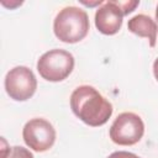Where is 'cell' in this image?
Returning a JSON list of instances; mask_svg holds the SVG:
<instances>
[{
    "mask_svg": "<svg viewBox=\"0 0 158 158\" xmlns=\"http://www.w3.org/2000/svg\"><path fill=\"white\" fill-rule=\"evenodd\" d=\"M4 158H35V157L28 149L21 146H15L9 149V154L5 156Z\"/></svg>",
    "mask_w": 158,
    "mask_h": 158,
    "instance_id": "9",
    "label": "cell"
},
{
    "mask_svg": "<svg viewBox=\"0 0 158 158\" xmlns=\"http://www.w3.org/2000/svg\"><path fill=\"white\" fill-rule=\"evenodd\" d=\"M123 16L125 14L120 7L118 1H105L95 12V26L102 35H115L122 26Z\"/></svg>",
    "mask_w": 158,
    "mask_h": 158,
    "instance_id": "7",
    "label": "cell"
},
{
    "mask_svg": "<svg viewBox=\"0 0 158 158\" xmlns=\"http://www.w3.org/2000/svg\"><path fill=\"white\" fill-rule=\"evenodd\" d=\"M107 158H141L131 152H126V151H118V152H114L111 153Z\"/></svg>",
    "mask_w": 158,
    "mask_h": 158,
    "instance_id": "10",
    "label": "cell"
},
{
    "mask_svg": "<svg viewBox=\"0 0 158 158\" xmlns=\"http://www.w3.org/2000/svg\"><path fill=\"white\" fill-rule=\"evenodd\" d=\"M74 68V57L64 49H51L37 60L40 75L48 81L64 80Z\"/></svg>",
    "mask_w": 158,
    "mask_h": 158,
    "instance_id": "3",
    "label": "cell"
},
{
    "mask_svg": "<svg viewBox=\"0 0 158 158\" xmlns=\"http://www.w3.org/2000/svg\"><path fill=\"white\" fill-rule=\"evenodd\" d=\"M5 89L11 99L25 101L35 94L37 89V79L30 68L17 65L7 72L5 77Z\"/></svg>",
    "mask_w": 158,
    "mask_h": 158,
    "instance_id": "5",
    "label": "cell"
},
{
    "mask_svg": "<svg viewBox=\"0 0 158 158\" xmlns=\"http://www.w3.org/2000/svg\"><path fill=\"white\" fill-rule=\"evenodd\" d=\"M156 21H157V26H158V5H157V9H156Z\"/></svg>",
    "mask_w": 158,
    "mask_h": 158,
    "instance_id": "12",
    "label": "cell"
},
{
    "mask_svg": "<svg viewBox=\"0 0 158 158\" xmlns=\"http://www.w3.org/2000/svg\"><path fill=\"white\" fill-rule=\"evenodd\" d=\"M110 138L120 146H132L137 143L144 133V123L135 112L120 114L110 127Z\"/></svg>",
    "mask_w": 158,
    "mask_h": 158,
    "instance_id": "4",
    "label": "cell"
},
{
    "mask_svg": "<svg viewBox=\"0 0 158 158\" xmlns=\"http://www.w3.org/2000/svg\"><path fill=\"white\" fill-rule=\"evenodd\" d=\"M153 74H154V77L157 79V81H158V58L153 63Z\"/></svg>",
    "mask_w": 158,
    "mask_h": 158,
    "instance_id": "11",
    "label": "cell"
},
{
    "mask_svg": "<svg viewBox=\"0 0 158 158\" xmlns=\"http://www.w3.org/2000/svg\"><path fill=\"white\" fill-rule=\"evenodd\" d=\"M128 31L132 33L139 36V37H146L149 41V46L154 47L157 42V32H158V26L157 22H154L153 19L144 14H139L133 16L132 19L128 20L127 23Z\"/></svg>",
    "mask_w": 158,
    "mask_h": 158,
    "instance_id": "8",
    "label": "cell"
},
{
    "mask_svg": "<svg viewBox=\"0 0 158 158\" xmlns=\"http://www.w3.org/2000/svg\"><path fill=\"white\" fill-rule=\"evenodd\" d=\"M70 107L78 118L91 127L102 126L112 115L111 102L90 85L74 89L70 95Z\"/></svg>",
    "mask_w": 158,
    "mask_h": 158,
    "instance_id": "1",
    "label": "cell"
},
{
    "mask_svg": "<svg viewBox=\"0 0 158 158\" xmlns=\"http://www.w3.org/2000/svg\"><path fill=\"white\" fill-rule=\"evenodd\" d=\"M22 137L25 143L35 152H46L54 144L56 130L49 121L36 117L26 122Z\"/></svg>",
    "mask_w": 158,
    "mask_h": 158,
    "instance_id": "6",
    "label": "cell"
},
{
    "mask_svg": "<svg viewBox=\"0 0 158 158\" xmlns=\"http://www.w3.org/2000/svg\"><path fill=\"white\" fill-rule=\"evenodd\" d=\"M89 27L88 14L77 6L63 7L53 22L56 37L65 43H77L84 40L89 32Z\"/></svg>",
    "mask_w": 158,
    "mask_h": 158,
    "instance_id": "2",
    "label": "cell"
}]
</instances>
